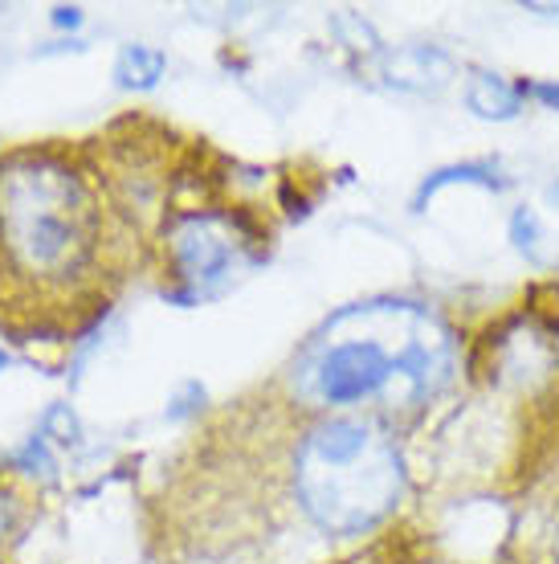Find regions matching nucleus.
<instances>
[{
	"label": "nucleus",
	"mask_w": 559,
	"mask_h": 564,
	"mask_svg": "<svg viewBox=\"0 0 559 564\" xmlns=\"http://www.w3.org/2000/svg\"><path fill=\"white\" fill-rule=\"evenodd\" d=\"M511 241H515V250L527 258V262H535V267H544L547 262L544 221H539V213L527 209V205H518V209L511 213Z\"/></svg>",
	"instance_id": "8"
},
{
	"label": "nucleus",
	"mask_w": 559,
	"mask_h": 564,
	"mask_svg": "<svg viewBox=\"0 0 559 564\" xmlns=\"http://www.w3.org/2000/svg\"><path fill=\"white\" fill-rule=\"evenodd\" d=\"M164 262L176 286L172 295L200 303L221 295L257 262V238L233 213L188 209L164 226Z\"/></svg>",
	"instance_id": "4"
},
{
	"label": "nucleus",
	"mask_w": 559,
	"mask_h": 564,
	"mask_svg": "<svg viewBox=\"0 0 559 564\" xmlns=\"http://www.w3.org/2000/svg\"><path fill=\"white\" fill-rule=\"evenodd\" d=\"M453 181H478V184H486V188H503V181H498V169L494 164H453V169H441V172H434L429 181L420 184V193H417V200L413 205H425V200L434 197V193H441L446 184H453Z\"/></svg>",
	"instance_id": "9"
},
{
	"label": "nucleus",
	"mask_w": 559,
	"mask_h": 564,
	"mask_svg": "<svg viewBox=\"0 0 559 564\" xmlns=\"http://www.w3.org/2000/svg\"><path fill=\"white\" fill-rule=\"evenodd\" d=\"M164 74H168V57L155 45L131 42L114 57V83L123 86V90H155Z\"/></svg>",
	"instance_id": "7"
},
{
	"label": "nucleus",
	"mask_w": 559,
	"mask_h": 564,
	"mask_svg": "<svg viewBox=\"0 0 559 564\" xmlns=\"http://www.w3.org/2000/svg\"><path fill=\"white\" fill-rule=\"evenodd\" d=\"M102 209L70 155L25 148L0 160V270L29 291H62L95 267Z\"/></svg>",
	"instance_id": "1"
},
{
	"label": "nucleus",
	"mask_w": 559,
	"mask_h": 564,
	"mask_svg": "<svg viewBox=\"0 0 559 564\" xmlns=\"http://www.w3.org/2000/svg\"><path fill=\"white\" fill-rule=\"evenodd\" d=\"M523 95L535 99L547 111H559V78H539V83H523Z\"/></svg>",
	"instance_id": "10"
},
{
	"label": "nucleus",
	"mask_w": 559,
	"mask_h": 564,
	"mask_svg": "<svg viewBox=\"0 0 559 564\" xmlns=\"http://www.w3.org/2000/svg\"><path fill=\"white\" fill-rule=\"evenodd\" d=\"M13 523H17V499L9 487H0V549H4V540L13 532Z\"/></svg>",
	"instance_id": "11"
},
{
	"label": "nucleus",
	"mask_w": 559,
	"mask_h": 564,
	"mask_svg": "<svg viewBox=\"0 0 559 564\" xmlns=\"http://www.w3.org/2000/svg\"><path fill=\"white\" fill-rule=\"evenodd\" d=\"M556 556H559V540H556Z\"/></svg>",
	"instance_id": "14"
},
{
	"label": "nucleus",
	"mask_w": 559,
	"mask_h": 564,
	"mask_svg": "<svg viewBox=\"0 0 559 564\" xmlns=\"http://www.w3.org/2000/svg\"><path fill=\"white\" fill-rule=\"evenodd\" d=\"M380 78L392 90H408V95H437L453 83V57L437 45H401V50H384L380 54Z\"/></svg>",
	"instance_id": "5"
},
{
	"label": "nucleus",
	"mask_w": 559,
	"mask_h": 564,
	"mask_svg": "<svg viewBox=\"0 0 559 564\" xmlns=\"http://www.w3.org/2000/svg\"><path fill=\"white\" fill-rule=\"evenodd\" d=\"M364 332L331 319V339H319L303 360L298 393L315 405L351 410L380 401L384 410H420L453 381V336L434 311L420 307L413 324L388 344L392 303L351 307Z\"/></svg>",
	"instance_id": "2"
},
{
	"label": "nucleus",
	"mask_w": 559,
	"mask_h": 564,
	"mask_svg": "<svg viewBox=\"0 0 559 564\" xmlns=\"http://www.w3.org/2000/svg\"><path fill=\"white\" fill-rule=\"evenodd\" d=\"M4 368H9V352H4V348H0V372H4Z\"/></svg>",
	"instance_id": "13"
},
{
	"label": "nucleus",
	"mask_w": 559,
	"mask_h": 564,
	"mask_svg": "<svg viewBox=\"0 0 559 564\" xmlns=\"http://www.w3.org/2000/svg\"><path fill=\"white\" fill-rule=\"evenodd\" d=\"M523 83H511L498 70H474L465 78V107L486 123H511L523 111Z\"/></svg>",
	"instance_id": "6"
},
{
	"label": "nucleus",
	"mask_w": 559,
	"mask_h": 564,
	"mask_svg": "<svg viewBox=\"0 0 559 564\" xmlns=\"http://www.w3.org/2000/svg\"><path fill=\"white\" fill-rule=\"evenodd\" d=\"M54 25L57 29H78L83 25V9H66V4L54 9Z\"/></svg>",
	"instance_id": "12"
},
{
	"label": "nucleus",
	"mask_w": 559,
	"mask_h": 564,
	"mask_svg": "<svg viewBox=\"0 0 559 564\" xmlns=\"http://www.w3.org/2000/svg\"><path fill=\"white\" fill-rule=\"evenodd\" d=\"M291 482L315 528L327 536H360L401 508L408 475L396 437L376 417L343 413L298 437Z\"/></svg>",
	"instance_id": "3"
}]
</instances>
